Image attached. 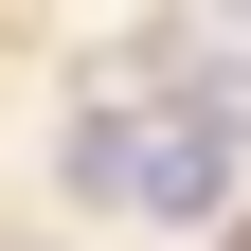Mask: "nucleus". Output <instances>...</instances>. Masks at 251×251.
<instances>
[{"label":"nucleus","mask_w":251,"mask_h":251,"mask_svg":"<svg viewBox=\"0 0 251 251\" xmlns=\"http://www.w3.org/2000/svg\"><path fill=\"white\" fill-rule=\"evenodd\" d=\"M198 126H215V144H251V72H198Z\"/></svg>","instance_id":"obj_2"},{"label":"nucleus","mask_w":251,"mask_h":251,"mask_svg":"<svg viewBox=\"0 0 251 251\" xmlns=\"http://www.w3.org/2000/svg\"><path fill=\"white\" fill-rule=\"evenodd\" d=\"M233 144L215 126H72V198L90 215H215Z\"/></svg>","instance_id":"obj_1"}]
</instances>
